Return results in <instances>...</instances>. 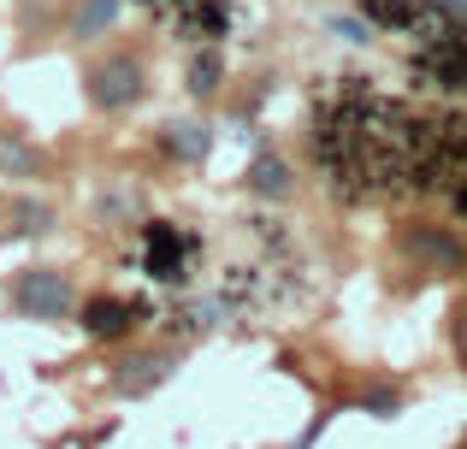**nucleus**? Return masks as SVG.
Segmentation results:
<instances>
[{"instance_id": "12", "label": "nucleus", "mask_w": 467, "mask_h": 449, "mask_svg": "<svg viewBox=\"0 0 467 449\" xmlns=\"http://www.w3.org/2000/svg\"><path fill=\"white\" fill-rule=\"evenodd\" d=\"M409 254H426V260H432L438 272H456V266L467 260V254H462V242L438 237V230H414V237H409Z\"/></svg>"}, {"instance_id": "1", "label": "nucleus", "mask_w": 467, "mask_h": 449, "mask_svg": "<svg viewBox=\"0 0 467 449\" xmlns=\"http://www.w3.org/2000/svg\"><path fill=\"white\" fill-rule=\"evenodd\" d=\"M414 130H420V118L397 95H379L361 77H343L314 113L319 178L349 208L414 196Z\"/></svg>"}, {"instance_id": "18", "label": "nucleus", "mask_w": 467, "mask_h": 449, "mask_svg": "<svg viewBox=\"0 0 467 449\" xmlns=\"http://www.w3.org/2000/svg\"><path fill=\"white\" fill-rule=\"evenodd\" d=\"M337 36H349V42H367V36H373V24H355V18H343V24H337Z\"/></svg>"}, {"instance_id": "15", "label": "nucleus", "mask_w": 467, "mask_h": 449, "mask_svg": "<svg viewBox=\"0 0 467 449\" xmlns=\"http://www.w3.org/2000/svg\"><path fill=\"white\" fill-rule=\"evenodd\" d=\"M113 18H119V0H83V12H78V36H101Z\"/></svg>"}, {"instance_id": "7", "label": "nucleus", "mask_w": 467, "mask_h": 449, "mask_svg": "<svg viewBox=\"0 0 467 449\" xmlns=\"http://www.w3.org/2000/svg\"><path fill=\"white\" fill-rule=\"evenodd\" d=\"M89 101L101 107V113H119V107H130V101H142V66L137 59H107V66H95L89 71Z\"/></svg>"}, {"instance_id": "6", "label": "nucleus", "mask_w": 467, "mask_h": 449, "mask_svg": "<svg viewBox=\"0 0 467 449\" xmlns=\"http://www.w3.org/2000/svg\"><path fill=\"white\" fill-rule=\"evenodd\" d=\"M160 24L190 42H219V36H231V0H178L171 12H160Z\"/></svg>"}, {"instance_id": "2", "label": "nucleus", "mask_w": 467, "mask_h": 449, "mask_svg": "<svg viewBox=\"0 0 467 449\" xmlns=\"http://www.w3.org/2000/svg\"><path fill=\"white\" fill-rule=\"evenodd\" d=\"M409 77L420 89L467 95V18H444L432 36H420L409 54Z\"/></svg>"}, {"instance_id": "3", "label": "nucleus", "mask_w": 467, "mask_h": 449, "mask_svg": "<svg viewBox=\"0 0 467 449\" xmlns=\"http://www.w3.org/2000/svg\"><path fill=\"white\" fill-rule=\"evenodd\" d=\"M426 196H444V201H450V213H456V219H467V113L432 118Z\"/></svg>"}, {"instance_id": "17", "label": "nucleus", "mask_w": 467, "mask_h": 449, "mask_svg": "<svg viewBox=\"0 0 467 449\" xmlns=\"http://www.w3.org/2000/svg\"><path fill=\"white\" fill-rule=\"evenodd\" d=\"M18 219H24L18 230H42V225H47V208H30V201H24V208H18Z\"/></svg>"}, {"instance_id": "4", "label": "nucleus", "mask_w": 467, "mask_h": 449, "mask_svg": "<svg viewBox=\"0 0 467 449\" xmlns=\"http://www.w3.org/2000/svg\"><path fill=\"white\" fill-rule=\"evenodd\" d=\"M190 260H195V237L166 219H154L142 230V272L154 278V284H183L190 278Z\"/></svg>"}, {"instance_id": "10", "label": "nucleus", "mask_w": 467, "mask_h": 449, "mask_svg": "<svg viewBox=\"0 0 467 449\" xmlns=\"http://www.w3.org/2000/svg\"><path fill=\"white\" fill-rule=\"evenodd\" d=\"M160 148H166L171 160H183V166H202L207 148H213V137H207L195 118H171V125L160 130Z\"/></svg>"}, {"instance_id": "14", "label": "nucleus", "mask_w": 467, "mask_h": 449, "mask_svg": "<svg viewBox=\"0 0 467 449\" xmlns=\"http://www.w3.org/2000/svg\"><path fill=\"white\" fill-rule=\"evenodd\" d=\"M219 77H225V59H219V47H202V54L190 59V89H195V95H213Z\"/></svg>"}, {"instance_id": "13", "label": "nucleus", "mask_w": 467, "mask_h": 449, "mask_svg": "<svg viewBox=\"0 0 467 449\" xmlns=\"http://www.w3.org/2000/svg\"><path fill=\"white\" fill-rule=\"evenodd\" d=\"M249 184H254V196H290V166L278 154H254Z\"/></svg>"}, {"instance_id": "16", "label": "nucleus", "mask_w": 467, "mask_h": 449, "mask_svg": "<svg viewBox=\"0 0 467 449\" xmlns=\"http://www.w3.org/2000/svg\"><path fill=\"white\" fill-rule=\"evenodd\" d=\"M0 166H36V154L18 148V142H0Z\"/></svg>"}, {"instance_id": "9", "label": "nucleus", "mask_w": 467, "mask_h": 449, "mask_svg": "<svg viewBox=\"0 0 467 449\" xmlns=\"http://www.w3.org/2000/svg\"><path fill=\"white\" fill-rule=\"evenodd\" d=\"M142 313H149V301H113V296H95L89 308H83V332L101 337V343H113V337H130V332H137Z\"/></svg>"}, {"instance_id": "5", "label": "nucleus", "mask_w": 467, "mask_h": 449, "mask_svg": "<svg viewBox=\"0 0 467 449\" xmlns=\"http://www.w3.org/2000/svg\"><path fill=\"white\" fill-rule=\"evenodd\" d=\"M355 6H361L367 24H379V30H402V36H414V42L432 36L438 24L450 18L438 0H355Z\"/></svg>"}, {"instance_id": "20", "label": "nucleus", "mask_w": 467, "mask_h": 449, "mask_svg": "<svg viewBox=\"0 0 467 449\" xmlns=\"http://www.w3.org/2000/svg\"><path fill=\"white\" fill-rule=\"evenodd\" d=\"M462 349H467V325H462Z\"/></svg>"}, {"instance_id": "11", "label": "nucleus", "mask_w": 467, "mask_h": 449, "mask_svg": "<svg viewBox=\"0 0 467 449\" xmlns=\"http://www.w3.org/2000/svg\"><path fill=\"white\" fill-rule=\"evenodd\" d=\"M166 372H171V355H166V349H149V355L125 361V372H119V391L142 396V391H154V384H166Z\"/></svg>"}, {"instance_id": "8", "label": "nucleus", "mask_w": 467, "mask_h": 449, "mask_svg": "<svg viewBox=\"0 0 467 449\" xmlns=\"http://www.w3.org/2000/svg\"><path fill=\"white\" fill-rule=\"evenodd\" d=\"M12 301H18L24 313H36V320H66L71 313V290L59 272H24L18 290H12Z\"/></svg>"}, {"instance_id": "19", "label": "nucleus", "mask_w": 467, "mask_h": 449, "mask_svg": "<svg viewBox=\"0 0 467 449\" xmlns=\"http://www.w3.org/2000/svg\"><path fill=\"white\" fill-rule=\"evenodd\" d=\"M438 6H444L450 18H467V0H438Z\"/></svg>"}]
</instances>
